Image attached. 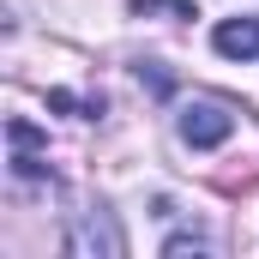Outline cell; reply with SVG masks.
I'll return each instance as SVG.
<instances>
[{"label":"cell","mask_w":259,"mask_h":259,"mask_svg":"<svg viewBox=\"0 0 259 259\" xmlns=\"http://www.w3.org/2000/svg\"><path fill=\"white\" fill-rule=\"evenodd\" d=\"M66 253L72 259H121L127 241H121L115 217L97 205V211H72V223H66Z\"/></svg>","instance_id":"cell-1"},{"label":"cell","mask_w":259,"mask_h":259,"mask_svg":"<svg viewBox=\"0 0 259 259\" xmlns=\"http://www.w3.org/2000/svg\"><path fill=\"white\" fill-rule=\"evenodd\" d=\"M175 127H181V139H187L193 151H211V145H223V139L235 133V121H229V109H217V103H187Z\"/></svg>","instance_id":"cell-2"},{"label":"cell","mask_w":259,"mask_h":259,"mask_svg":"<svg viewBox=\"0 0 259 259\" xmlns=\"http://www.w3.org/2000/svg\"><path fill=\"white\" fill-rule=\"evenodd\" d=\"M139 78H145V84H151L157 97H169V91H175V78H169V72H163L157 61H145V66H139Z\"/></svg>","instance_id":"cell-6"},{"label":"cell","mask_w":259,"mask_h":259,"mask_svg":"<svg viewBox=\"0 0 259 259\" xmlns=\"http://www.w3.org/2000/svg\"><path fill=\"white\" fill-rule=\"evenodd\" d=\"M211 49H217L223 61H253L259 55V18H223V24L211 30Z\"/></svg>","instance_id":"cell-3"},{"label":"cell","mask_w":259,"mask_h":259,"mask_svg":"<svg viewBox=\"0 0 259 259\" xmlns=\"http://www.w3.org/2000/svg\"><path fill=\"white\" fill-rule=\"evenodd\" d=\"M133 12L145 18V12H163V18H199L187 0H133Z\"/></svg>","instance_id":"cell-5"},{"label":"cell","mask_w":259,"mask_h":259,"mask_svg":"<svg viewBox=\"0 0 259 259\" xmlns=\"http://www.w3.org/2000/svg\"><path fill=\"white\" fill-rule=\"evenodd\" d=\"M163 253H169V259H181V253H211V235L181 229V235H169V241H163Z\"/></svg>","instance_id":"cell-4"}]
</instances>
